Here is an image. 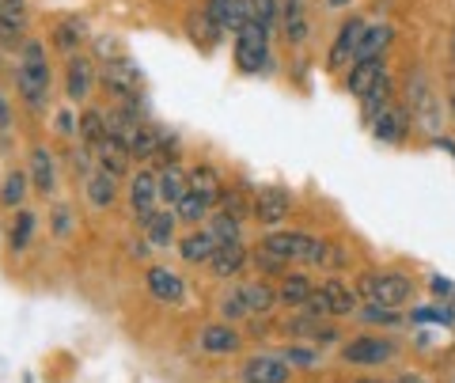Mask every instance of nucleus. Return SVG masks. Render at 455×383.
<instances>
[{"label": "nucleus", "instance_id": "nucleus-1", "mask_svg": "<svg viewBox=\"0 0 455 383\" xmlns=\"http://www.w3.org/2000/svg\"><path fill=\"white\" fill-rule=\"evenodd\" d=\"M16 84H20L23 103L31 110H42V103H46V92H50V65H46V53H42L38 42H27V46H23V65L16 73Z\"/></svg>", "mask_w": 455, "mask_h": 383}, {"label": "nucleus", "instance_id": "nucleus-2", "mask_svg": "<svg viewBox=\"0 0 455 383\" xmlns=\"http://www.w3.org/2000/svg\"><path fill=\"white\" fill-rule=\"evenodd\" d=\"M361 292L368 296V304L398 311L410 296H414V281H410L406 274H364L361 277Z\"/></svg>", "mask_w": 455, "mask_h": 383}, {"label": "nucleus", "instance_id": "nucleus-3", "mask_svg": "<svg viewBox=\"0 0 455 383\" xmlns=\"http://www.w3.org/2000/svg\"><path fill=\"white\" fill-rule=\"evenodd\" d=\"M266 61H269V31L259 23H247L235 35V65L243 73H262Z\"/></svg>", "mask_w": 455, "mask_h": 383}, {"label": "nucleus", "instance_id": "nucleus-4", "mask_svg": "<svg viewBox=\"0 0 455 383\" xmlns=\"http://www.w3.org/2000/svg\"><path fill=\"white\" fill-rule=\"evenodd\" d=\"M410 118L421 122L425 130H440V103L436 95L429 92V80H425V73H414L410 76Z\"/></svg>", "mask_w": 455, "mask_h": 383}, {"label": "nucleus", "instance_id": "nucleus-5", "mask_svg": "<svg viewBox=\"0 0 455 383\" xmlns=\"http://www.w3.org/2000/svg\"><path fill=\"white\" fill-rule=\"evenodd\" d=\"M311 247H315V235L307 232H274L262 239V251H269L281 262H307Z\"/></svg>", "mask_w": 455, "mask_h": 383}, {"label": "nucleus", "instance_id": "nucleus-6", "mask_svg": "<svg viewBox=\"0 0 455 383\" xmlns=\"http://www.w3.org/2000/svg\"><path fill=\"white\" fill-rule=\"evenodd\" d=\"M364 20H346L338 27V38H334V46L331 53H326V68L331 73H338L341 65H349V61H357V46H361V38H364Z\"/></svg>", "mask_w": 455, "mask_h": 383}, {"label": "nucleus", "instance_id": "nucleus-7", "mask_svg": "<svg viewBox=\"0 0 455 383\" xmlns=\"http://www.w3.org/2000/svg\"><path fill=\"white\" fill-rule=\"evenodd\" d=\"M289 209H292V194L284 190V187H262L259 194H254V205H251V217L259 220V224H281L284 217H289Z\"/></svg>", "mask_w": 455, "mask_h": 383}, {"label": "nucleus", "instance_id": "nucleus-8", "mask_svg": "<svg viewBox=\"0 0 455 383\" xmlns=\"http://www.w3.org/2000/svg\"><path fill=\"white\" fill-rule=\"evenodd\" d=\"M103 88L118 99H137L140 95V73L130 58H110L103 65Z\"/></svg>", "mask_w": 455, "mask_h": 383}, {"label": "nucleus", "instance_id": "nucleus-9", "mask_svg": "<svg viewBox=\"0 0 455 383\" xmlns=\"http://www.w3.org/2000/svg\"><path fill=\"white\" fill-rule=\"evenodd\" d=\"M156 202H160V182L152 172H137V179L130 182V209L140 224H148L156 217Z\"/></svg>", "mask_w": 455, "mask_h": 383}, {"label": "nucleus", "instance_id": "nucleus-10", "mask_svg": "<svg viewBox=\"0 0 455 383\" xmlns=\"http://www.w3.org/2000/svg\"><path fill=\"white\" fill-rule=\"evenodd\" d=\"M346 364H387L395 357V342L387 338H357V342L341 346Z\"/></svg>", "mask_w": 455, "mask_h": 383}, {"label": "nucleus", "instance_id": "nucleus-11", "mask_svg": "<svg viewBox=\"0 0 455 383\" xmlns=\"http://www.w3.org/2000/svg\"><path fill=\"white\" fill-rule=\"evenodd\" d=\"M205 16L212 20L217 31H243L247 27V0H209Z\"/></svg>", "mask_w": 455, "mask_h": 383}, {"label": "nucleus", "instance_id": "nucleus-12", "mask_svg": "<svg viewBox=\"0 0 455 383\" xmlns=\"http://www.w3.org/2000/svg\"><path fill=\"white\" fill-rule=\"evenodd\" d=\"M292 364L284 357H251L243 364V383H289Z\"/></svg>", "mask_w": 455, "mask_h": 383}, {"label": "nucleus", "instance_id": "nucleus-13", "mask_svg": "<svg viewBox=\"0 0 455 383\" xmlns=\"http://www.w3.org/2000/svg\"><path fill=\"white\" fill-rule=\"evenodd\" d=\"M95 160H99V172H107L110 179H122L125 172H130V145L125 140H118V137H107L103 145L95 148Z\"/></svg>", "mask_w": 455, "mask_h": 383}, {"label": "nucleus", "instance_id": "nucleus-14", "mask_svg": "<svg viewBox=\"0 0 455 383\" xmlns=\"http://www.w3.org/2000/svg\"><path fill=\"white\" fill-rule=\"evenodd\" d=\"M148 292H152L160 304H179L182 296H187V285H182V277L171 274L167 266H152V269H148Z\"/></svg>", "mask_w": 455, "mask_h": 383}, {"label": "nucleus", "instance_id": "nucleus-15", "mask_svg": "<svg viewBox=\"0 0 455 383\" xmlns=\"http://www.w3.org/2000/svg\"><path fill=\"white\" fill-rule=\"evenodd\" d=\"M319 292L326 300V315L341 319V315H353V311H357V292H353L346 281L331 277V281H323V285H319Z\"/></svg>", "mask_w": 455, "mask_h": 383}, {"label": "nucleus", "instance_id": "nucleus-16", "mask_svg": "<svg viewBox=\"0 0 455 383\" xmlns=\"http://www.w3.org/2000/svg\"><path fill=\"white\" fill-rule=\"evenodd\" d=\"M217 235H212L209 228H197L190 235H182V243H179V254H182V262H190V266H202L209 262L212 254H217Z\"/></svg>", "mask_w": 455, "mask_h": 383}, {"label": "nucleus", "instance_id": "nucleus-17", "mask_svg": "<svg viewBox=\"0 0 455 383\" xmlns=\"http://www.w3.org/2000/svg\"><path fill=\"white\" fill-rule=\"evenodd\" d=\"M92 80H95V73H92V61L88 58H68V68H65V95L73 99V103H80V99H88V92H92Z\"/></svg>", "mask_w": 455, "mask_h": 383}, {"label": "nucleus", "instance_id": "nucleus-18", "mask_svg": "<svg viewBox=\"0 0 455 383\" xmlns=\"http://www.w3.org/2000/svg\"><path fill=\"white\" fill-rule=\"evenodd\" d=\"M23 27H27V0H0V42L16 46Z\"/></svg>", "mask_w": 455, "mask_h": 383}, {"label": "nucleus", "instance_id": "nucleus-19", "mask_svg": "<svg viewBox=\"0 0 455 383\" xmlns=\"http://www.w3.org/2000/svg\"><path fill=\"white\" fill-rule=\"evenodd\" d=\"M379 76H387V65H383V58H376V61H357V65L349 68L346 92L357 95V99H364L368 92H372V84H376Z\"/></svg>", "mask_w": 455, "mask_h": 383}, {"label": "nucleus", "instance_id": "nucleus-20", "mask_svg": "<svg viewBox=\"0 0 455 383\" xmlns=\"http://www.w3.org/2000/svg\"><path fill=\"white\" fill-rule=\"evenodd\" d=\"M410 130V110H398V107H387L383 115L372 122V133L379 140H387V145H398V140L406 137Z\"/></svg>", "mask_w": 455, "mask_h": 383}, {"label": "nucleus", "instance_id": "nucleus-21", "mask_svg": "<svg viewBox=\"0 0 455 383\" xmlns=\"http://www.w3.org/2000/svg\"><path fill=\"white\" fill-rule=\"evenodd\" d=\"M391 38H395V31L387 23H376V27H364V38H361V46H357V61H376V58H383L387 53V46H391ZM353 61V65H357Z\"/></svg>", "mask_w": 455, "mask_h": 383}, {"label": "nucleus", "instance_id": "nucleus-22", "mask_svg": "<svg viewBox=\"0 0 455 383\" xmlns=\"http://www.w3.org/2000/svg\"><path fill=\"white\" fill-rule=\"evenodd\" d=\"M187 182H190V194L205 197L209 205H212V202H220V194H224V187H220V175H217V167H209V164L194 167V172L187 175Z\"/></svg>", "mask_w": 455, "mask_h": 383}, {"label": "nucleus", "instance_id": "nucleus-23", "mask_svg": "<svg viewBox=\"0 0 455 383\" xmlns=\"http://www.w3.org/2000/svg\"><path fill=\"white\" fill-rule=\"evenodd\" d=\"M239 342H243V338H239V331L228 323H212L202 331V349H209V353H235Z\"/></svg>", "mask_w": 455, "mask_h": 383}, {"label": "nucleus", "instance_id": "nucleus-24", "mask_svg": "<svg viewBox=\"0 0 455 383\" xmlns=\"http://www.w3.org/2000/svg\"><path fill=\"white\" fill-rule=\"evenodd\" d=\"M175 220H179V212L156 209V217L145 224V243L148 247H171V239H175Z\"/></svg>", "mask_w": 455, "mask_h": 383}, {"label": "nucleus", "instance_id": "nucleus-25", "mask_svg": "<svg viewBox=\"0 0 455 383\" xmlns=\"http://www.w3.org/2000/svg\"><path fill=\"white\" fill-rule=\"evenodd\" d=\"M156 182H160V202L164 205H179L182 197H187V190H190L187 175H182L175 164H164V172L156 175Z\"/></svg>", "mask_w": 455, "mask_h": 383}, {"label": "nucleus", "instance_id": "nucleus-26", "mask_svg": "<svg viewBox=\"0 0 455 383\" xmlns=\"http://www.w3.org/2000/svg\"><path fill=\"white\" fill-rule=\"evenodd\" d=\"M284 331L296 334V338H311V342H323V346L338 342V326H326V323H319L315 315H304V319L284 323Z\"/></svg>", "mask_w": 455, "mask_h": 383}, {"label": "nucleus", "instance_id": "nucleus-27", "mask_svg": "<svg viewBox=\"0 0 455 383\" xmlns=\"http://www.w3.org/2000/svg\"><path fill=\"white\" fill-rule=\"evenodd\" d=\"M243 262H247L243 243H220L217 254L209 259V266H212V274H217V277H232V274H239V266H243Z\"/></svg>", "mask_w": 455, "mask_h": 383}, {"label": "nucleus", "instance_id": "nucleus-28", "mask_svg": "<svg viewBox=\"0 0 455 383\" xmlns=\"http://www.w3.org/2000/svg\"><path fill=\"white\" fill-rule=\"evenodd\" d=\"M31 182L38 194H53L57 190V175H53V156L46 148L31 152Z\"/></svg>", "mask_w": 455, "mask_h": 383}, {"label": "nucleus", "instance_id": "nucleus-29", "mask_svg": "<svg viewBox=\"0 0 455 383\" xmlns=\"http://www.w3.org/2000/svg\"><path fill=\"white\" fill-rule=\"evenodd\" d=\"M164 148V133L160 130H152V125H137L133 137H130V156H137V160H152L156 152Z\"/></svg>", "mask_w": 455, "mask_h": 383}, {"label": "nucleus", "instance_id": "nucleus-30", "mask_svg": "<svg viewBox=\"0 0 455 383\" xmlns=\"http://www.w3.org/2000/svg\"><path fill=\"white\" fill-rule=\"evenodd\" d=\"M311 292H315V285H311L304 274H292V277L284 274V285H281V292H277V300L289 304V307H304Z\"/></svg>", "mask_w": 455, "mask_h": 383}, {"label": "nucleus", "instance_id": "nucleus-31", "mask_svg": "<svg viewBox=\"0 0 455 383\" xmlns=\"http://www.w3.org/2000/svg\"><path fill=\"white\" fill-rule=\"evenodd\" d=\"M114 197H118V179H110L107 172L88 175V202H92L95 209H107Z\"/></svg>", "mask_w": 455, "mask_h": 383}, {"label": "nucleus", "instance_id": "nucleus-32", "mask_svg": "<svg viewBox=\"0 0 455 383\" xmlns=\"http://www.w3.org/2000/svg\"><path fill=\"white\" fill-rule=\"evenodd\" d=\"M387 103H391V76H379L376 84H372V92H368L364 99H361V107H364V118H379L383 110H387Z\"/></svg>", "mask_w": 455, "mask_h": 383}, {"label": "nucleus", "instance_id": "nucleus-33", "mask_svg": "<svg viewBox=\"0 0 455 383\" xmlns=\"http://www.w3.org/2000/svg\"><path fill=\"white\" fill-rule=\"evenodd\" d=\"M80 137H84V145H88V148L103 145V140H107V115H103V110H84Z\"/></svg>", "mask_w": 455, "mask_h": 383}, {"label": "nucleus", "instance_id": "nucleus-34", "mask_svg": "<svg viewBox=\"0 0 455 383\" xmlns=\"http://www.w3.org/2000/svg\"><path fill=\"white\" fill-rule=\"evenodd\" d=\"M243 296H247V311H251V315H266V311L277 304V292L269 289L266 281H254V285H243Z\"/></svg>", "mask_w": 455, "mask_h": 383}, {"label": "nucleus", "instance_id": "nucleus-35", "mask_svg": "<svg viewBox=\"0 0 455 383\" xmlns=\"http://www.w3.org/2000/svg\"><path fill=\"white\" fill-rule=\"evenodd\" d=\"M27 179L23 172H12L8 179H4V187H0V202H4L8 209H16V205H23V197H27Z\"/></svg>", "mask_w": 455, "mask_h": 383}, {"label": "nucleus", "instance_id": "nucleus-36", "mask_svg": "<svg viewBox=\"0 0 455 383\" xmlns=\"http://www.w3.org/2000/svg\"><path fill=\"white\" fill-rule=\"evenodd\" d=\"M80 38H84V23H76V20H65V23H61V27H57V31H53L57 50L73 53V58H76V46H80Z\"/></svg>", "mask_w": 455, "mask_h": 383}, {"label": "nucleus", "instance_id": "nucleus-37", "mask_svg": "<svg viewBox=\"0 0 455 383\" xmlns=\"http://www.w3.org/2000/svg\"><path fill=\"white\" fill-rule=\"evenodd\" d=\"M274 20H277V0H247V23L274 31Z\"/></svg>", "mask_w": 455, "mask_h": 383}, {"label": "nucleus", "instance_id": "nucleus-38", "mask_svg": "<svg viewBox=\"0 0 455 383\" xmlns=\"http://www.w3.org/2000/svg\"><path fill=\"white\" fill-rule=\"evenodd\" d=\"M220 202H224V212H228V217L243 220V217H251V205H254V197L247 202L243 187H232V190H224V194H220Z\"/></svg>", "mask_w": 455, "mask_h": 383}, {"label": "nucleus", "instance_id": "nucleus-39", "mask_svg": "<svg viewBox=\"0 0 455 383\" xmlns=\"http://www.w3.org/2000/svg\"><path fill=\"white\" fill-rule=\"evenodd\" d=\"M179 209V220H187V224H197V220H202V217H209V202H205V197H197V194H190L187 190V197H182V202L175 205Z\"/></svg>", "mask_w": 455, "mask_h": 383}, {"label": "nucleus", "instance_id": "nucleus-40", "mask_svg": "<svg viewBox=\"0 0 455 383\" xmlns=\"http://www.w3.org/2000/svg\"><path fill=\"white\" fill-rule=\"evenodd\" d=\"M239 224H243V220L228 217V212H217L212 224H209V232L217 235V243H239Z\"/></svg>", "mask_w": 455, "mask_h": 383}, {"label": "nucleus", "instance_id": "nucleus-41", "mask_svg": "<svg viewBox=\"0 0 455 383\" xmlns=\"http://www.w3.org/2000/svg\"><path fill=\"white\" fill-rule=\"evenodd\" d=\"M31 232H35V212L31 209H20L16 224H12V247L23 251L27 243H31Z\"/></svg>", "mask_w": 455, "mask_h": 383}, {"label": "nucleus", "instance_id": "nucleus-42", "mask_svg": "<svg viewBox=\"0 0 455 383\" xmlns=\"http://www.w3.org/2000/svg\"><path fill=\"white\" fill-rule=\"evenodd\" d=\"M220 315H224V319H243V315H251L243 289H232V292L220 296Z\"/></svg>", "mask_w": 455, "mask_h": 383}, {"label": "nucleus", "instance_id": "nucleus-43", "mask_svg": "<svg viewBox=\"0 0 455 383\" xmlns=\"http://www.w3.org/2000/svg\"><path fill=\"white\" fill-rule=\"evenodd\" d=\"M190 35H194V42L202 38L205 46H212V42L220 38V31H217V27H212V20L205 16V12H202V16H194V20H190Z\"/></svg>", "mask_w": 455, "mask_h": 383}, {"label": "nucleus", "instance_id": "nucleus-44", "mask_svg": "<svg viewBox=\"0 0 455 383\" xmlns=\"http://www.w3.org/2000/svg\"><path fill=\"white\" fill-rule=\"evenodd\" d=\"M284 361L300 364V368H315L319 364V353L315 349H304V346H289V349H284Z\"/></svg>", "mask_w": 455, "mask_h": 383}, {"label": "nucleus", "instance_id": "nucleus-45", "mask_svg": "<svg viewBox=\"0 0 455 383\" xmlns=\"http://www.w3.org/2000/svg\"><path fill=\"white\" fill-rule=\"evenodd\" d=\"M361 319H368V323H398V311H391V307H379V304H368V307H361Z\"/></svg>", "mask_w": 455, "mask_h": 383}, {"label": "nucleus", "instance_id": "nucleus-46", "mask_svg": "<svg viewBox=\"0 0 455 383\" xmlns=\"http://www.w3.org/2000/svg\"><path fill=\"white\" fill-rule=\"evenodd\" d=\"M414 323H451V315L444 307H418L414 311Z\"/></svg>", "mask_w": 455, "mask_h": 383}, {"label": "nucleus", "instance_id": "nucleus-47", "mask_svg": "<svg viewBox=\"0 0 455 383\" xmlns=\"http://www.w3.org/2000/svg\"><path fill=\"white\" fill-rule=\"evenodd\" d=\"M92 148L88 145H80L76 152H73V167H76V172H88V167H92V156H88Z\"/></svg>", "mask_w": 455, "mask_h": 383}, {"label": "nucleus", "instance_id": "nucleus-48", "mask_svg": "<svg viewBox=\"0 0 455 383\" xmlns=\"http://www.w3.org/2000/svg\"><path fill=\"white\" fill-rule=\"evenodd\" d=\"M53 232L57 235L68 232V209H53Z\"/></svg>", "mask_w": 455, "mask_h": 383}, {"label": "nucleus", "instance_id": "nucleus-49", "mask_svg": "<svg viewBox=\"0 0 455 383\" xmlns=\"http://www.w3.org/2000/svg\"><path fill=\"white\" fill-rule=\"evenodd\" d=\"M429 285H433V292H436V296H448V292H451V281H444V277H433Z\"/></svg>", "mask_w": 455, "mask_h": 383}, {"label": "nucleus", "instance_id": "nucleus-50", "mask_svg": "<svg viewBox=\"0 0 455 383\" xmlns=\"http://www.w3.org/2000/svg\"><path fill=\"white\" fill-rule=\"evenodd\" d=\"M8 122H12V110L4 103V95H0V130H8Z\"/></svg>", "mask_w": 455, "mask_h": 383}, {"label": "nucleus", "instance_id": "nucleus-51", "mask_svg": "<svg viewBox=\"0 0 455 383\" xmlns=\"http://www.w3.org/2000/svg\"><path fill=\"white\" fill-rule=\"evenodd\" d=\"M395 383H429V379H425V376H418V372H403V376H398Z\"/></svg>", "mask_w": 455, "mask_h": 383}, {"label": "nucleus", "instance_id": "nucleus-52", "mask_svg": "<svg viewBox=\"0 0 455 383\" xmlns=\"http://www.w3.org/2000/svg\"><path fill=\"white\" fill-rule=\"evenodd\" d=\"M57 122H61V133H73V115H61Z\"/></svg>", "mask_w": 455, "mask_h": 383}, {"label": "nucleus", "instance_id": "nucleus-53", "mask_svg": "<svg viewBox=\"0 0 455 383\" xmlns=\"http://www.w3.org/2000/svg\"><path fill=\"white\" fill-rule=\"evenodd\" d=\"M326 4H331V8H346L349 0H326Z\"/></svg>", "mask_w": 455, "mask_h": 383}, {"label": "nucleus", "instance_id": "nucleus-54", "mask_svg": "<svg viewBox=\"0 0 455 383\" xmlns=\"http://www.w3.org/2000/svg\"><path fill=\"white\" fill-rule=\"evenodd\" d=\"M451 122H455V88H451Z\"/></svg>", "mask_w": 455, "mask_h": 383}, {"label": "nucleus", "instance_id": "nucleus-55", "mask_svg": "<svg viewBox=\"0 0 455 383\" xmlns=\"http://www.w3.org/2000/svg\"><path fill=\"white\" fill-rule=\"evenodd\" d=\"M357 383H379V379H357Z\"/></svg>", "mask_w": 455, "mask_h": 383}, {"label": "nucleus", "instance_id": "nucleus-56", "mask_svg": "<svg viewBox=\"0 0 455 383\" xmlns=\"http://www.w3.org/2000/svg\"><path fill=\"white\" fill-rule=\"evenodd\" d=\"M451 58H455V42H451Z\"/></svg>", "mask_w": 455, "mask_h": 383}]
</instances>
